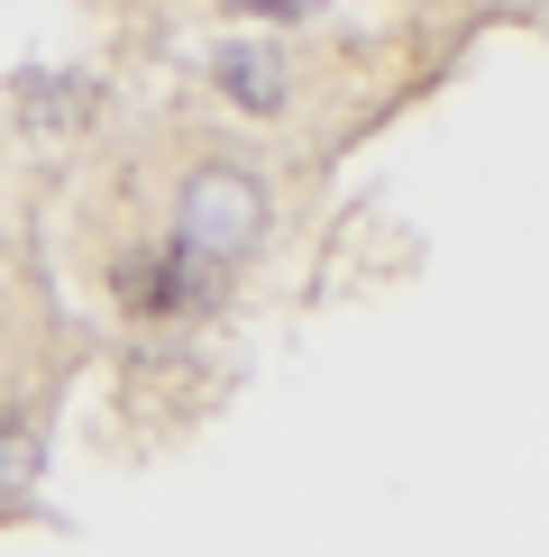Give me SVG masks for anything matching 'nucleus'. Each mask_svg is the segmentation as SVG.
Returning a JSON list of instances; mask_svg holds the SVG:
<instances>
[{
    "label": "nucleus",
    "instance_id": "nucleus-1",
    "mask_svg": "<svg viewBox=\"0 0 549 557\" xmlns=\"http://www.w3.org/2000/svg\"><path fill=\"white\" fill-rule=\"evenodd\" d=\"M174 238L202 265H239L266 238V183L239 174V165H193L183 174V201H174Z\"/></svg>",
    "mask_w": 549,
    "mask_h": 557
},
{
    "label": "nucleus",
    "instance_id": "nucleus-2",
    "mask_svg": "<svg viewBox=\"0 0 549 557\" xmlns=\"http://www.w3.org/2000/svg\"><path fill=\"white\" fill-rule=\"evenodd\" d=\"M110 293L129 301V311H147V320H166V311H193L202 293H211V265L193 257V247H137V257H120V274H110Z\"/></svg>",
    "mask_w": 549,
    "mask_h": 557
},
{
    "label": "nucleus",
    "instance_id": "nucleus-3",
    "mask_svg": "<svg viewBox=\"0 0 549 557\" xmlns=\"http://www.w3.org/2000/svg\"><path fill=\"white\" fill-rule=\"evenodd\" d=\"M220 91L239 110H284V55H274V46H220Z\"/></svg>",
    "mask_w": 549,
    "mask_h": 557
},
{
    "label": "nucleus",
    "instance_id": "nucleus-4",
    "mask_svg": "<svg viewBox=\"0 0 549 557\" xmlns=\"http://www.w3.org/2000/svg\"><path fill=\"white\" fill-rule=\"evenodd\" d=\"M19 120H37V128H74L83 120V91H56V83H19Z\"/></svg>",
    "mask_w": 549,
    "mask_h": 557
},
{
    "label": "nucleus",
    "instance_id": "nucleus-5",
    "mask_svg": "<svg viewBox=\"0 0 549 557\" xmlns=\"http://www.w3.org/2000/svg\"><path fill=\"white\" fill-rule=\"evenodd\" d=\"M19 484H28V438H19V430H0V512L19 503Z\"/></svg>",
    "mask_w": 549,
    "mask_h": 557
},
{
    "label": "nucleus",
    "instance_id": "nucleus-6",
    "mask_svg": "<svg viewBox=\"0 0 549 557\" xmlns=\"http://www.w3.org/2000/svg\"><path fill=\"white\" fill-rule=\"evenodd\" d=\"M229 10H247V18H303L312 0H229Z\"/></svg>",
    "mask_w": 549,
    "mask_h": 557
}]
</instances>
